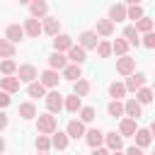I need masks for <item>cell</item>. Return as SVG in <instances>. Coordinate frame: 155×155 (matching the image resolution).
Masks as SVG:
<instances>
[{
  "instance_id": "6da1fadb",
  "label": "cell",
  "mask_w": 155,
  "mask_h": 155,
  "mask_svg": "<svg viewBox=\"0 0 155 155\" xmlns=\"http://www.w3.org/2000/svg\"><path fill=\"white\" fill-rule=\"evenodd\" d=\"M36 131H39L41 136H53V133L58 131L56 116H53V114H39V116H36Z\"/></svg>"
},
{
  "instance_id": "7a4b0ae2",
  "label": "cell",
  "mask_w": 155,
  "mask_h": 155,
  "mask_svg": "<svg viewBox=\"0 0 155 155\" xmlns=\"http://www.w3.org/2000/svg\"><path fill=\"white\" fill-rule=\"evenodd\" d=\"M63 107H65V99H63V94L58 90H53V92L46 94V109H48V114H58Z\"/></svg>"
},
{
  "instance_id": "3957f363",
  "label": "cell",
  "mask_w": 155,
  "mask_h": 155,
  "mask_svg": "<svg viewBox=\"0 0 155 155\" xmlns=\"http://www.w3.org/2000/svg\"><path fill=\"white\" fill-rule=\"evenodd\" d=\"M116 73L119 75H133L136 73V58H131V56H121V58H116Z\"/></svg>"
},
{
  "instance_id": "277c9868",
  "label": "cell",
  "mask_w": 155,
  "mask_h": 155,
  "mask_svg": "<svg viewBox=\"0 0 155 155\" xmlns=\"http://www.w3.org/2000/svg\"><path fill=\"white\" fill-rule=\"evenodd\" d=\"M17 78L22 80V82H36V78H39V73H36V68L31 65V63H24V65H19L17 68Z\"/></svg>"
},
{
  "instance_id": "5b68a950",
  "label": "cell",
  "mask_w": 155,
  "mask_h": 155,
  "mask_svg": "<svg viewBox=\"0 0 155 155\" xmlns=\"http://www.w3.org/2000/svg\"><path fill=\"white\" fill-rule=\"evenodd\" d=\"M22 27H24V34L31 36V39H39V34L44 31V27H41V22H39L36 17H27Z\"/></svg>"
},
{
  "instance_id": "8992f818",
  "label": "cell",
  "mask_w": 155,
  "mask_h": 155,
  "mask_svg": "<svg viewBox=\"0 0 155 155\" xmlns=\"http://www.w3.org/2000/svg\"><path fill=\"white\" fill-rule=\"evenodd\" d=\"M97 44H99V34H97V31L87 29V31H82V34H80V46H82L85 51H90V48H94V51H97Z\"/></svg>"
},
{
  "instance_id": "52a82bcc",
  "label": "cell",
  "mask_w": 155,
  "mask_h": 155,
  "mask_svg": "<svg viewBox=\"0 0 155 155\" xmlns=\"http://www.w3.org/2000/svg\"><path fill=\"white\" fill-rule=\"evenodd\" d=\"M109 19L116 24V22H124V19H128V7L124 5V2H116V5H111L109 7Z\"/></svg>"
},
{
  "instance_id": "ba28073f",
  "label": "cell",
  "mask_w": 155,
  "mask_h": 155,
  "mask_svg": "<svg viewBox=\"0 0 155 155\" xmlns=\"http://www.w3.org/2000/svg\"><path fill=\"white\" fill-rule=\"evenodd\" d=\"M73 48V39L68 36V34H58V36H53V51H58V53H68Z\"/></svg>"
},
{
  "instance_id": "9c48e42d",
  "label": "cell",
  "mask_w": 155,
  "mask_h": 155,
  "mask_svg": "<svg viewBox=\"0 0 155 155\" xmlns=\"http://www.w3.org/2000/svg\"><path fill=\"white\" fill-rule=\"evenodd\" d=\"M124 109H126V116H128V119H136V121H138V116L143 114V104H140L136 97H133V99H126V102H124Z\"/></svg>"
},
{
  "instance_id": "30bf717a",
  "label": "cell",
  "mask_w": 155,
  "mask_h": 155,
  "mask_svg": "<svg viewBox=\"0 0 155 155\" xmlns=\"http://www.w3.org/2000/svg\"><path fill=\"white\" fill-rule=\"evenodd\" d=\"M68 61H70V63H75V65H82V63L87 61V51H85L80 44H78V46L73 44V48L68 51Z\"/></svg>"
},
{
  "instance_id": "8fae6325",
  "label": "cell",
  "mask_w": 155,
  "mask_h": 155,
  "mask_svg": "<svg viewBox=\"0 0 155 155\" xmlns=\"http://www.w3.org/2000/svg\"><path fill=\"white\" fill-rule=\"evenodd\" d=\"M140 87H145V75L143 73H133L126 78V90L128 92H138Z\"/></svg>"
},
{
  "instance_id": "7c38bea8",
  "label": "cell",
  "mask_w": 155,
  "mask_h": 155,
  "mask_svg": "<svg viewBox=\"0 0 155 155\" xmlns=\"http://www.w3.org/2000/svg\"><path fill=\"white\" fill-rule=\"evenodd\" d=\"M65 133H68L70 138H82L87 131H85V124H82L80 119H73V121H68V126H65Z\"/></svg>"
},
{
  "instance_id": "4fadbf2b",
  "label": "cell",
  "mask_w": 155,
  "mask_h": 155,
  "mask_svg": "<svg viewBox=\"0 0 155 155\" xmlns=\"http://www.w3.org/2000/svg\"><path fill=\"white\" fill-rule=\"evenodd\" d=\"M85 140H87V145L94 150V148H102V143H104V133L99 131V128H90L87 133H85Z\"/></svg>"
},
{
  "instance_id": "5bb4252c",
  "label": "cell",
  "mask_w": 155,
  "mask_h": 155,
  "mask_svg": "<svg viewBox=\"0 0 155 155\" xmlns=\"http://www.w3.org/2000/svg\"><path fill=\"white\" fill-rule=\"evenodd\" d=\"M46 12H48L46 0H31V2H29V17L41 19V17H46Z\"/></svg>"
},
{
  "instance_id": "9a60e30c",
  "label": "cell",
  "mask_w": 155,
  "mask_h": 155,
  "mask_svg": "<svg viewBox=\"0 0 155 155\" xmlns=\"http://www.w3.org/2000/svg\"><path fill=\"white\" fill-rule=\"evenodd\" d=\"M104 143H107V148H109L111 153H114V150H121V145H124V136L116 133V131L104 133Z\"/></svg>"
},
{
  "instance_id": "2e32d148",
  "label": "cell",
  "mask_w": 155,
  "mask_h": 155,
  "mask_svg": "<svg viewBox=\"0 0 155 155\" xmlns=\"http://www.w3.org/2000/svg\"><path fill=\"white\" fill-rule=\"evenodd\" d=\"M27 34H24V27L22 24H10L7 29H5V39H10L12 44H17L19 39H24Z\"/></svg>"
},
{
  "instance_id": "e0dca14e",
  "label": "cell",
  "mask_w": 155,
  "mask_h": 155,
  "mask_svg": "<svg viewBox=\"0 0 155 155\" xmlns=\"http://www.w3.org/2000/svg\"><path fill=\"white\" fill-rule=\"evenodd\" d=\"M68 65V56H63V53H58V51H53L51 56H48V68L51 70H63Z\"/></svg>"
},
{
  "instance_id": "ac0fdd59",
  "label": "cell",
  "mask_w": 155,
  "mask_h": 155,
  "mask_svg": "<svg viewBox=\"0 0 155 155\" xmlns=\"http://www.w3.org/2000/svg\"><path fill=\"white\" fill-rule=\"evenodd\" d=\"M19 78H12V75H7V78H0V90L2 92H7V94H12V92H17L19 90Z\"/></svg>"
},
{
  "instance_id": "d6986e66",
  "label": "cell",
  "mask_w": 155,
  "mask_h": 155,
  "mask_svg": "<svg viewBox=\"0 0 155 155\" xmlns=\"http://www.w3.org/2000/svg\"><path fill=\"white\" fill-rule=\"evenodd\" d=\"M39 78H41L39 82H41L44 87H56V85H58V80H61V78H58V70H51V68H48V70H44Z\"/></svg>"
},
{
  "instance_id": "ffe728a7",
  "label": "cell",
  "mask_w": 155,
  "mask_h": 155,
  "mask_svg": "<svg viewBox=\"0 0 155 155\" xmlns=\"http://www.w3.org/2000/svg\"><path fill=\"white\" fill-rule=\"evenodd\" d=\"M44 31L51 34V36H58V29H61V19L58 17H44Z\"/></svg>"
},
{
  "instance_id": "44dd1931",
  "label": "cell",
  "mask_w": 155,
  "mask_h": 155,
  "mask_svg": "<svg viewBox=\"0 0 155 155\" xmlns=\"http://www.w3.org/2000/svg\"><path fill=\"white\" fill-rule=\"evenodd\" d=\"M90 90H92V85H90V80H85V78H80V80L73 82V94H78V97H87Z\"/></svg>"
},
{
  "instance_id": "7402d4cb",
  "label": "cell",
  "mask_w": 155,
  "mask_h": 155,
  "mask_svg": "<svg viewBox=\"0 0 155 155\" xmlns=\"http://www.w3.org/2000/svg\"><path fill=\"white\" fill-rule=\"evenodd\" d=\"M136 131H138V126H136V119H121V124H119V133L121 136H136Z\"/></svg>"
},
{
  "instance_id": "603a6c76",
  "label": "cell",
  "mask_w": 155,
  "mask_h": 155,
  "mask_svg": "<svg viewBox=\"0 0 155 155\" xmlns=\"http://www.w3.org/2000/svg\"><path fill=\"white\" fill-rule=\"evenodd\" d=\"M68 138H70V136H68L65 131H56V133L51 136V145H53L56 150H65V148H68Z\"/></svg>"
},
{
  "instance_id": "cb8c5ba5",
  "label": "cell",
  "mask_w": 155,
  "mask_h": 155,
  "mask_svg": "<svg viewBox=\"0 0 155 155\" xmlns=\"http://www.w3.org/2000/svg\"><path fill=\"white\" fill-rule=\"evenodd\" d=\"M99 36H111L114 34V22L107 17V19H97V29H94Z\"/></svg>"
},
{
  "instance_id": "d4e9b609",
  "label": "cell",
  "mask_w": 155,
  "mask_h": 155,
  "mask_svg": "<svg viewBox=\"0 0 155 155\" xmlns=\"http://www.w3.org/2000/svg\"><path fill=\"white\" fill-rule=\"evenodd\" d=\"M133 138H136V145H138V148H148V145H150V140H153L150 128H138Z\"/></svg>"
},
{
  "instance_id": "484cf974",
  "label": "cell",
  "mask_w": 155,
  "mask_h": 155,
  "mask_svg": "<svg viewBox=\"0 0 155 155\" xmlns=\"http://www.w3.org/2000/svg\"><path fill=\"white\" fill-rule=\"evenodd\" d=\"M124 39H126L131 46H140V34H138V29H136L133 24L124 29Z\"/></svg>"
},
{
  "instance_id": "4316f807",
  "label": "cell",
  "mask_w": 155,
  "mask_h": 155,
  "mask_svg": "<svg viewBox=\"0 0 155 155\" xmlns=\"http://www.w3.org/2000/svg\"><path fill=\"white\" fill-rule=\"evenodd\" d=\"M63 78H68V80H80L82 78V70H80V65H75V63H68L65 68H63Z\"/></svg>"
},
{
  "instance_id": "83f0119b",
  "label": "cell",
  "mask_w": 155,
  "mask_h": 155,
  "mask_svg": "<svg viewBox=\"0 0 155 155\" xmlns=\"http://www.w3.org/2000/svg\"><path fill=\"white\" fill-rule=\"evenodd\" d=\"M65 109H68L70 114H78V111L82 109V97H78V94L65 97Z\"/></svg>"
},
{
  "instance_id": "f1b7e54d",
  "label": "cell",
  "mask_w": 155,
  "mask_h": 155,
  "mask_svg": "<svg viewBox=\"0 0 155 155\" xmlns=\"http://www.w3.org/2000/svg\"><path fill=\"white\" fill-rule=\"evenodd\" d=\"M107 111H109V116H114V119L126 114V109H124V102H121V99H111V102H109V107H107Z\"/></svg>"
},
{
  "instance_id": "f546056e",
  "label": "cell",
  "mask_w": 155,
  "mask_h": 155,
  "mask_svg": "<svg viewBox=\"0 0 155 155\" xmlns=\"http://www.w3.org/2000/svg\"><path fill=\"white\" fill-rule=\"evenodd\" d=\"M17 111H19L22 119H34V116H36V107H34V102H22Z\"/></svg>"
},
{
  "instance_id": "4dcf8cb0",
  "label": "cell",
  "mask_w": 155,
  "mask_h": 155,
  "mask_svg": "<svg viewBox=\"0 0 155 155\" xmlns=\"http://www.w3.org/2000/svg\"><path fill=\"white\" fill-rule=\"evenodd\" d=\"M0 58H15V44L10 39H0Z\"/></svg>"
},
{
  "instance_id": "1f68e13d",
  "label": "cell",
  "mask_w": 155,
  "mask_h": 155,
  "mask_svg": "<svg viewBox=\"0 0 155 155\" xmlns=\"http://www.w3.org/2000/svg\"><path fill=\"white\" fill-rule=\"evenodd\" d=\"M128 46H131V44H128L126 39H116V41H111V48H114V53H116L119 58H121V56H128Z\"/></svg>"
},
{
  "instance_id": "d6a6232c",
  "label": "cell",
  "mask_w": 155,
  "mask_h": 155,
  "mask_svg": "<svg viewBox=\"0 0 155 155\" xmlns=\"http://www.w3.org/2000/svg\"><path fill=\"white\" fill-rule=\"evenodd\" d=\"M0 73H2L5 78H7V75H15V73H17V63H15L12 58H2V61H0Z\"/></svg>"
},
{
  "instance_id": "836d02e7",
  "label": "cell",
  "mask_w": 155,
  "mask_h": 155,
  "mask_svg": "<svg viewBox=\"0 0 155 155\" xmlns=\"http://www.w3.org/2000/svg\"><path fill=\"white\" fill-rule=\"evenodd\" d=\"M126 92H128L126 90V82H111L109 85V97H114V99H121Z\"/></svg>"
},
{
  "instance_id": "e575fe53",
  "label": "cell",
  "mask_w": 155,
  "mask_h": 155,
  "mask_svg": "<svg viewBox=\"0 0 155 155\" xmlns=\"http://www.w3.org/2000/svg\"><path fill=\"white\" fill-rule=\"evenodd\" d=\"M153 97H155V92H153L150 87H140V90L136 92V99H138L140 104H150V102H153Z\"/></svg>"
},
{
  "instance_id": "d590c367",
  "label": "cell",
  "mask_w": 155,
  "mask_h": 155,
  "mask_svg": "<svg viewBox=\"0 0 155 155\" xmlns=\"http://www.w3.org/2000/svg\"><path fill=\"white\" fill-rule=\"evenodd\" d=\"M133 27L138 29V34H148V31H153V19L150 17H140Z\"/></svg>"
},
{
  "instance_id": "8d00e7d4",
  "label": "cell",
  "mask_w": 155,
  "mask_h": 155,
  "mask_svg": "<svg viewBox=\"0 0 155 155\" xmlns=\"http://www.w3.org/2000/svg\"><path fill=\"white\" fill-rule=\"evenodd\" d=\"M97 53H99V58H109V56L114 53L111 41H99V44H97Z\"/></svg>"
},
{
  "instance_id": "74e56055",
  "label": "cell",
  "mask_w": 155,
  "mask_h": 155,
  "mask_svg": "<svg viewBox=\"0 0 155 155\" xmlns=\"http://www.w3.org/2000/svg\"><path fill=\"white\" fill-rule=\"evenodd\" d=\"M27 92H29V97H46V87L41 82H31L27 87Z\"/></svg>"
},
{
  "instance_id": "f35d334b",
  "label": "cell",
  "mask_w": 155,
  "mask_h": 155,
  "mask_svg": "<svg viewBox=\"0 0 155 155\" xmlns=\"http://www.w3.org/2000/svg\"><path fill=\"white\" fill-rule=\"evenodd\" d=\"M48 148H53L51 145V138L48 136H36V150L39 153H48Z\"/></svg>"
},
{
  "instance_id": "ab89813d",
  "label": "cell",
  "mask_w": 155,
  "mask_h": 155,
  "mask_svg": "<svg viewBox=\"0 0 155 155\" xmlns=\"http://www.w3.org/2000/svg\"><path fill=\"white\" fill-rule=\"evenodd\" d=\"M78 114H80V121H82V124H90V121L94 119V109H92V107H82Z\"/></svg>"
},
{
  "instance_id": "60d3db41",
  "label": "cell",
  "mask_w": 155,
  "mask_h": 155,
  "mask_svg": "<svg viewBox=\"0 0 155 155\" xmlns=\"http://www.w3.org/2000/svg\"><path fill=\"white\" fill-rule=\"evenodd\" d=\"M140 17H145V15H143V7H140V5H131V7H128V19L138 22Z\"/></svg>"
},
{
  "instance_id": "b9f144b4",
  "label": "cell",
  "mask_w": 155,
  "mask_h": 155,
  "mask_svg": "<svg viewBox=\"0 0 155 155\" xmlns=\"http://www.w3.org/2000/svg\"><path fill=\"white\" fill-rule=\"evenodd\" d=\"M140 44H143L145 48H155V31H148V34H143Z\"/></svg>"
},
{
  "instance_id": "7bdbcfd3",
  "label": "cell",
  "mask_w": 155,
  "mask_h": 155,
  "mask_svg": "<svg viewBox=\"0 0 155 155\" xmlns=\"http://www.w3.org/2000/svg\"><path fill=\"white\" fill-rule=\"evenodd\" d=\"M10 102H12V99H10V94H7V92H0V109L10 107Z\"/></svg>"
},
{
  "instance_id": "ee69618b",
  "label": "cell",
  "mask_w": 155,
  "mask_h": 155,
  "mask_svg": "<svg viewBox=\"0 0 155 155\" xmlns=\"http://www.w3.org/2000/svg\"><path fill=\"white\" fill-rule=\"evenodd\" d=\"M5 128H7V114L0 109V131H5Z\"/></svg>"
},
{
  "instance_id": "f6af8a7d",
  "label": "cell",
  "mask_w": 155,
  "mask_h": 155,
  "mask_svg": "<svg viewBox=\"0 0 155 155\" xmlns=\"http://www.w3.org/2000/svg\"><path fill=\"white\" fill-rule=\"evenodd\" d=\"M126 155H143V148L133 145V148H128V150H126Z\"/></svg>"
},
{
  "instance_id": "bcb514c9",
  "label": "cell",
  "mask_w": 155,
  "mask_h": 155,
  "mask_svg": "<svg viewBox=\"0 0 155 155\" xmlns=\"http://www.w3.org/2000/svg\"><path fill=\"white\" fill-rule=\"evenodd\" d=\"M92 155H111V153H109V148H94Z\"/></svg>"
},
{
  "instance_id": "7dc6e473",
  "label": "cell",
  "mask_w": 155,
  "mask_h": 155,
  "mask_svg": "<svg viewBox=\"0 0 155 155\" xmlns=\"http://www.w3.org/2000/svg\"><path fill=\"white\" fill-rule=\"evenodd\" d=\"M150 136H153V138H155V121H153V124H150Z\"/></svg>"
},
{
  "instance_id": "c3c4849f",
  "label": "cell",
  "mask_w": 155,
  "mask_h": 155,
  "mask_svg": "<svg viewBox=\"0 0 155 155\" xmlns=\"http://www.w3.org/2000/svg\"><path fill=\"white\" fill-rule=\"evenodd\" d=\"M5 150V140H2V136H0V153Z\"/></svg>"
},
{
  "instance_id": "681fc988",
  "label": "cell",
  "mask_w": 155,
  "mask_h": 155,
  "mask_svg": "<svg viewBox=\"0 0 155 155\" xmlns=\"http://www.w3.org/2000/svg\"><path fill=\"white\" fill-rule=\"evenodd\" d=\"M128 5H140V0H126Z\"/></svg>"
},
{
  "instance_id": "f907efd6",
  "label": "cell",
  "mask_w": 155,
  "mask_h": 155,
  "mask_svg": "<svg viewBox=\"0 0 155 155\" xmlns=\"http://www.w3.org/2000/svg\"><path fill=\"white\" fill-rule=\"evenodd\" d=\"M19 2H22V5H29V2H31V0H19Z\"/></svg>"
},
{
  "instance_id": "816d5d0a",
  "label": "cell",
  "mask_w": 155,
  "mask_h": 155,
  "mask_svg": "<svg viewBox=\"0 0 155 155\" xmlns=\"http://www.w3.org/2000/svg\"><path fill=\"white\" fill-rule=\"evenodd\" d=\"M111 155H124V153H121V150H114V153H111Z\"/></svg>"
},
{
  "instance_id": "f5cc1de1",
  "label": "cell",
  "mask_w": 155,
  "mask_h": 155,
  "mask_svg": "<svg viewBox=\"0 0 155 155\" xmlns=\"http://www.w3.org/2000/svg\"><path fill=\"white\" fill-rule=\"evenodd\" d=\"M153 92H155V82H153Z\"/></svg>"
},
{
  "instance_id": "db71d44e",
  "label": "cell",
  "mask_w": 155,
  "mask_h": 155,
  "mask_svg": "<svg viewBox=\"0 0 155 155\" xmlns=\"http://www.w3.org/2000/svg\"><path fill=\"white\" fill-rule=\"evenodd\" d=\"M39 155H48V153H39Z\"/></svg>"
},
{
  "instance_id": "11a10c76",
  "label": "cell",
  "mask_w": 155,
  "mask_h": 155,
  "mask_svg": "<svg viewBox=\"0 0 155 155\" xmlns=\"http://www.w3.org/2000/svg\"><path fill=\"white\" fill-rule=\"evenodd\" d=\"M153 155H155V153H153Z\"/></svg>"
}]
</instances>
